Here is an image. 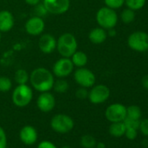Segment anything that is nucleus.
I'll list each match as a JSON object with an SVG mask.
<instances>
[{"label": "nucleus", "instance_id": "obj_14", "mask_svg": "<svg viewBox=\"0 0 148 148\" xmlns=\"http://www.w3.org/2000/svg\"><path fill=\"white\" fill-rule=\"evenodd\" d=\"M20 140L26 145H32L38 140V132L32 125L24 126L19 132Z\"/></svg>", "mask_w": 148, "mask_h": 148}, {"label": "nucleus", "instance_id": "obj_33", "mask_svg": "<svg viewBox=\"0 0 148 148\" xmlns=\"http://www.w3.org/2000/svg\"><path fill=\"white\" fill-rule=\"evenodd\" d=\"M37 148H57V146L49 140H44L38 144Z\"/></svg>", "mask_w": 148, "mask_h": 148}, {"label": "nucleus", "instance_id": "obj_34", "mask_svg": "<svg viewBox=\"0 0 148 148\" xmlns=\"http://www.w3.org/2000/svg\"><path fill=\"white\" fill-rule=\"evenodd\" d=\"M141 85L143 86V88H145V90L148 91V75H145L141 79Z\"/></svg>", "mask_w": 148, "mask_h": 148}, {"label": "nucleus", "instance_id": "obj_22", "mask_svg": "<svg viewBox=\"0 0 148 148\" xmlns=\"http://www.w3.org/2000/svg\"><path fill=\"white\" fill-rule=\"evenodd\" d=\"M80 144L84 148H93L94 146H96L97 142L93 136L90 134H86L82 136L80 139Z\"/></svg>", "mask_w": 148, "mask_h": 148}, {"label": "nucleus", "instance_id": "obj_16", "mask_svg": "<svg viewBox=\"0 0 148 148\" xmlns=\"http://www.w3.org/2000/svg\"><path fill=\"white\" fill-rule=\"evenodd\" d=\"M14 25L13 15L8 11L0 12V32H6L12 29Z\"/></svg>", "mask_w": 148, "mask_h": 148}, {"label": "nucleus", "instance_id": "obj_9", "mask_svg": "<svg viewBox=\"0 0 148 148\" xmlns=\"http://www.w3.org/2000/svg\"><path fill=\"white\" fill-rule=\"evenodd\" d=\"M110 97V89L105 85H97L92 86L88 93V99L91 103L99 105L106 102Z\"/></svg>", "mask_w": 148, "mask_h": 148}, {"label": "nucleus", "instance_id": "obj_32", "mask_svg": "<svg viewBox=\"0 0 148 148\" xmlns=\"http://www.w3.org/2000/svg\"><path fill=\"white\" fill-rule=\"evenodd\" d=\"M125 137L130 139V140H133L136 138L137 137V130L135 129H131V128H127L125 130Z\"/></svg>", "mask_w": 148, "mask_h": 148}, {"label": "nucleus", "instance_id": "obj_30", "mask_svg": "<svg viewBox=\"0 0 148 148\" xmlns=\"http://www.w3.org/2000/svg\"><path fill=\"white\" fill-rule=\"evenodd\" d=\"M138 129L143 135L148 136V119H145L143 120H140Z\"/></svg>", "mask_w": 148, "mask_h": 148}, {"label": "nucleus", "instance_id": "obj_36", "mask_svg": "<svg viewBox=\"0 0 148 148\" xmlns=\"http://www.w3.org/2000/svg\"><path fill=\"white\" fill-rule=\"evenodd\" d=\"M109 31V32H108V34H109V36H111V37H113V36H115L116 35V32H115V30L112 28V29H110V30H108Z\"/></svg>", "mask_w": 148, "mask_h": 148}, {"label": "nucleus", "instance_id": "obj_5", "mask_svg": "<svg viewBox=\"0 0 148 148\" xmlns=\"http://www.w3.org/2000/svg\"><path fill=\"white\" fill-rule=\"evenodd\" d=\"M51 127L58 133H67L73 129L74 121L66 114H57L51 120Z\"/></svg>", "mask_w": 148, "mask_h": 148}, {"label": "nucleus", "instance_id": "obj_4", "mask_svg": "<svg viewBox=\"0 0 148 148\" xmlns=\"http://www.w3.org/2000/svg\"><path fill=\"white\" fill-rule=\"evenodd\" d=\"M33 97L32 90L26 84L18 85L12 92V102L18 107H25L27 106Z\"/></svg>", "mask_w": 148, "mask_h": 148}, {"label": "nucleus", "instance_id": "obj_10", "mask_svg": "<svg viewBox=\"0 0 148 148\" xmlns=\"http://www.w3.org/2000/svg\"><path fill=\"white\" fill-rule=\"evenodd\" d=\"M69 7L70 0H44V8L51 14H63L68 11Z\"/></svg>", "mask_w": 148, "mask_h": 148}, {"label": "nucleus", "instance_id": "obj_1", "mask_svg": "<svg viewBox=\"0 0 148 148\" xmlns=\"http://www.w3.org/2000/svg\"><path fill=\"white\" fill-rule=\"evenodd\" d=\"M30 81L34 89L38 92H49L52 89L54 78L52 73L46 68L39 67L32 71L30 76Z\"/></svg>", "mask_w": 148, "mask_h": 148}, {"label": "nucleus", "instance_id": "obj_12", "mask_svg": "<svg viewBox=\"0 0 148 148\" xmlns=\"http://www.w3.org/2000/svg\"><path fill=\"white\" fill-rule=\"evenodd\" d=\"M56 105V99L54 96L49 92H41L37 100V106L38 109L43 112H49L53 110Z\"/></svg>", "mask_w": 148, "mask_h": 148}, {"label": "nucleus", "instance_id": "obj_31", "mask_svg": "<svg viewBox=\"0 0 148 148\" xmlns=\"http://www.w3.org/2000/svg\"><path fill=\"white\" fill-rule=\"evenodd\" d=\"M88 93H89V92L86 90V88L81 87L79 90H77L76 96H77V98H79L80 99H84L86 98H88Z\"/></svg>", "mask_w": 148, "mask_h": 148}, {"label": "nucleus", "instance_id": "obj_17", "mask_svg": "<svg viewBox=\"0 0 148 148\" xmlns=\"http://www.w3.org/2000/svg\"><path fill=\"white\" fill-rule=\"evenodd\" d=\"M90 41L94 45H100L104 43L107 38V32L105 29L101 27H97L92 29L88 36Z\"/></svg>", "mask_w": 148, "mask_h": 148}, {"label": "nucleus", "instance_id": "obj_2", "mask_svg": "<svg viewBox=\"0 0 148 148\" xmlns=\"http://www.w3.org/2000/svg\"><path fill=\"white\" fill-rule=\"evenodd\" d=\"M57 49L63 58H71L78 49L77 40L72 34H62L57 42Z\"/></svg>", "mask_w": 148, "mask_h": 148}, {"label": "nucleus", "instance_id": "obj_27", "mask_svg": "<svg viewBox=\"0 0 148 148\" xmlns=\"http://www.w3.org/2000/svg\"><path fill=\"white\" fill-rule=\"evenodd\" d=\"M139 122H140L139 119H131L128 117H125V119L123 120V123L125 124L126 129L131 128V129L138 130V126H139Z\"/></svg>", "mask_w": 148, "mask_h": 148}, {"label": "nucleus", "instance_id": "obj_29", "mask_svg": "<svg viewBox=\"0 0 148 148\" xmlns=\"http://www.w3.org/2000/svg\"><path fill=\"white\" fill-rule=\"evenodd\" d=\"M0 148H7V137L3 127L0 126Z\"/></svg>", "mask_w": 148, "mask_h": 148}, {"label": "nucleus", "instance_id": "obj_19", "mask_svg": "<svg viewBox=\"0 0 148 148\" xmlns=\"http://www.w3.org/2000/svg\"><path fill=\"white\" fill-rule=\"evenodd\" d=\"M71 58V60L73 65H75L77 67H84L87 64V61H88L86 54L79 51H76Z\"/></svg>", "mask_w": 148, "mask_h": 148}, {"label": "nucleus", "instance_id": "obj_20", "mask_svg": "<svg viewBox=\"0 0 148 148\" xmlns=\"http://www.w3.org/2000/svg\"><path fill=\"white\" fill-rule=\"evenodd\" d=\"M146 0H125V4L127 8L132 11H138L145 5Z\"/></svg>", "mask_w": 148, "mask_h": 148}, {"label": "nucleus", "instance_id": "obj_38", "mask_svg": "<svg viewBox=\"0 0 148 148\" xmlns=\"http://www.w3.org/2000/svg\"><path fill=\"white\" fill-rule=\"evenodd\" d=\"M60 148H71V147H69V146H62Z\"/></svg>", "mask_w": 148, "mask_h": 148}, {"label": "nucleus", "instance_id": "obj_24", "mask_svg": "<svg viewBox=\"0 0 148 148\" xmlns=\"http://www.w3.org/2000/svg\"><path fill=\"white\" fill-rule=\"evenodd\" d=\"M120 18L123 21V23L131 24L135 19V12H134V11H132L129 8H126L121 12Z\"/></svg>", "mask_w": 148, "mask_h": 148}, {"label": "nucleus", "instance_id": "obj_11", "mask_svg": "<svg viewBox=\"0 0 148 148\" xmlns=\"http://www.w3.org/2000/svg\"><path fill=\"white\" fill-rule=\"evenodd\" d=\"M73 64L70 58H62L58 59L53 65V73L58 78H64L69 76L73 71Z\"/></svg>", "mask_w": 148, "mask_h": 148}, {"label": "nucleus", "instance_id": "obj_18", "mask_svg": "<svg viewBox=\"0 0 148 148\" xmlns=\"http://www.w3.org/2000/svg\"><path fill=\"white\" fill-rule=\"evenodd\" d=\"M125 130H126V128H125V125L123 123V121L113 122L111 124V125L109 127V133L115 138H119V137H122L123 135H125Z\"/></svg>", "mask_w": 148, "mask_h": 148}, {"label": "nucleus", "instance_id": "obj_8", "mask_svg": "<svg viewBox=\"0 0 148 148\" xmlns=\"http://www.w3.org/2000/svg\"><path fill=\"white\" fill-rule=\"evenodd\" d=\"M105 115L111 123L123 121L126 117V107L119 103L112 104L106 108Z\"/></svg>", "mask_w": 148, "mask_h": 148}, {"label": "nucleus", "instance_id": "obj_26", "mask_svg": "<svg viewBox=\"0 0 148 148\" xmlns=\"http://www.w3.org/2000/svg\"><path fill=\"white\" fill-rule=\"evenodd\" d=\"M12 81L9 78L5 76H1L0 77V92H6L11 90L12 88Z\"/></svg>", "mask_w": 148, "mask_h": 148}, {"label": "nucleus", "instance_id": "obj_13", "mask_svg": "<svg viewBox=\"0 0 148 148\" xmlns=\"http://www.w3.org/2000/svg\"><path fill=\"white\" fill-rule=\"evenodd\" d=\"M25 31L29 35H40L45 29V22L40 17H32L25 23Z\"/></svg>", "mask_w": 148, "mask_h": 148}, {"label": "nucleus", "instance_id": "obj_35", "mask_svg": "<svg viewBox=\"0 0 148 148\" xmlns=\"http://www.w3.org/2000/svg\"><path fill=\"white\" fill-rule=\"evenodd\" d=\"M25 1L26 4H28L30 5H36L40 2V0H25Z\"/></svg>", "mask_w": 148, "mask_h": 148}, {"label": "nucleus", "instance_id": "obj_23", "mask_svg": "<svg viewBox=\"0 0 148 148\" xmlns=\"http://www.w3.org/2000/svg\"><path fill=\"white\" fill-rule=\"evenodd\" d=\"M126 117L133 119H139L141 117V110L138 106H130L126 107Z\"/></svg>", "mask_w": 148, "mask_h": 148}, {"label": "nucleus", "instance_id": "obj_37", "mask_svg": "<svg viewBox=\"0 0 148 148\" xmlns=\"http://www.w3.org/2000/svg\"><path fill=\"white\" fill-rule=\"evenodd\" d=\"M96 146H97V148H106V145H105L103 142L97 143V144H96Z\"/></svg>", "mask_w": 148, "mask_h": 148}, {"label": "nucleus", "instance_id": "obj_28", "mask_svg": "<svg viewBox=\"0 0 148 148\" xmlns=\"http://www.w3.org/2000/svg\"><path fill=\"white\" fill-rule=\"evenodd\" d=\"M104 1L107 7L113 10L121 8L125 4V0H104Z\"/></svg>", "mask_w": 148, "mask_h": 148}, {"label": "nucleus", "instance_id": "obj_40", "mask_svg": "<svg viewBox=\"0 0 148 148\" xmlns=\"http://www.w3.org/2000/svg\"><path fill=\"white\" fill-rule=\"evenodd\" d=\"M147 58H148V57H147Z\"/></svg>", "mask_w": 148, "mask_h": 148}, {"label": "nucleus", "instance_id": "obj_7", "mask_svg": "<svg viewBox=\"0 0 148 148\" xmlns=\"http://www.w3.org/2000/svg\"><path fill=\"white\" fill-rule=\"evenodd\" d=\"M74 79L79 86L85 88L92 87L96 81L94 73L84 67H79V69L74 72Z\"/></svg>", "mask_w": 148, "mask_h": 148}, {"label": "nucleus", "instance_id": "obj_15", "mask_svg": "<svg viewBox=\"0 0 148 148\" xmlns=\"http://www.w3.org/2000/svg\"><path fill=\"white\" fill-rule=\"evenodd\" d=\"M38 46L42 52L49 54L53 52L57 48V41L55 38L51 34H44L40 37L38 41Z\"/></svg>", "mask_w": 148, "mask_h": 148}, {"label": "nucleus", "instance_id": "obj_21", "mask_svg": "<svg viewBox=\"0 0 148 148\" xmlns=\"http://www.w3.org/2000/svg\"><path fill=\"white\" fill-rule=\"evenodd\" d=\"M15 80L18 85L26 84L29 80V75L25 70L19 69L15 72Z\"/></svg>", "mask_w": 148, "mask_h": 148}, {"label": "nucleus", "instance_id": "obj_39", "mask_svg": "<svg viewBox=\"0 0 148 148\" xmlns=\"http://www.w3.org/2000/svg\"><path fill=\"white\" fill-rule=\"evenodd\" d=\"M0 40H1V33H0Z\"/></svg>", "mask_w": 148, "mask_h": 148}, {"label": "nucleus", "instance_id": "obj_3", "mask_svg": "<svg viewBox=\"0 0 148 148\" xmlns=\"http://www.w3.org/2000/svg\"><path fill=\"white\" fill-rule=\"evenodd\" d=\"M96 20L101 28L110 30L116 26L118 23V15L115 10L106 6L98 11L96 14Z\"/></svg>", "mask_w": 148, "mask_h": 148}, {"label": "nucleus", "instance_id": "obj_25", "mask_svg": "<svg viewBox=\"0 0 148 148\" xmlns=\"http://www.w3.org/2000/svg\"><path fill=\"white\" fill-rule=\"evenodd\" d=\"M52 88L55 90V92H57L58 93H64L68 90L69 85H68L67 81H65L64 79H58L56 82L54 81Z\"/></svg>", "mask_w": 148, "mask_h": 148}, {"label": "nucleus", "instance_id": "obj_6", "mask_svg": "<svg viewBox=\"0 0 148 148\" xmlns=\"http://www.w3.org/2000/svg\"><path fill=\"white\" fill-rule=\"evenodd\" d=\"M128 46L138 52L148 51V34L144 32H134L127 38Z\"/></svg>", "mask_w": 148, "mask_h": 148}]
</instances>
